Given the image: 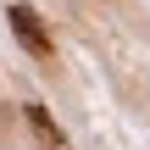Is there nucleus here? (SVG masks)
<instances>
[{
  "mask_svg": "<svg viewBox=\"0 0 150 150\" xmlns=\"http://www.w3.org/2000/svg\"><path fill=\"white\" fill-rule=\"evenodd\" d=\"M6 22H11L17 45H22L33 61H50V56H56V45H50V28L39 22V11H33L28 0H11V6H6Z\"/></svg>",
  "mask_w": 150,
  "mask_h": 150,
  "instance_id": "obj_1",
  "label": "nucleus"
},
{
  "mask_svg": "<svg viewBox=\"0 0 150 150\" xmlns=\"http://www.w3.org/2000/svg\"><path fill=\"white\" fill-rule=\"evenodd\" d=\"M22 117H28V128H33V139H39L45 150H67V134H61V128L50 122V111H45L39 100H33V106H22Z\"/></svg>",
  "mask_w": 150,
  "mask_h": 150,
  "instance_id": "obj_2",
  "label": "nucleus"
}]
</instances>
